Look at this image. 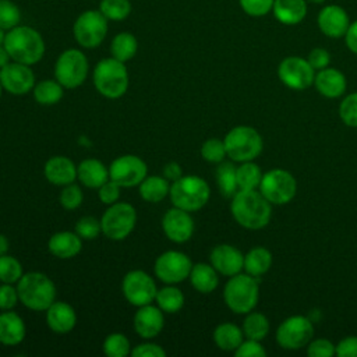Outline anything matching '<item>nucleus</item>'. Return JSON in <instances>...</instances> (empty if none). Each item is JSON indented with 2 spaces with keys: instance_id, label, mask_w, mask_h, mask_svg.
<instances>
[{
  "instance_id": "f257e3e1",
  "label": "nucleus",
  "mask_w": 357,
  "mask_h": 357,
  "mask_svg": "<svg viewBox=\"0 0 357 357\" xmlns=\"http://www.w3.org/2000/svg\"><path fill=\"white\" fill-rule=\"evenodd\" d=\"M234 220L244 229L259 230L272 218V204L258 190H238L230 202Z\"/></svg>"
},
{
  "instance_id": "f03ea898",
  "label": "nucleus",
  "mask_w": 357,
  "mask_h": 357,
  "mask_svg": "<svg viewBox=\"0 0 357 357\" xmlns=\"http://www.w3.org/2000/svg\"><path fill=\"white\" fill-rule=\"evenodd\" d=\"M3 45L13 61L28 66L39 63L45 54V40L42 35L28 25H17L7 31Z\"/></svg>"
},
{
  "instance_id": "7ed1b4c3",
  "label": "nucleus",
  "mask_w": 357,
  "mask_h": 357,
  "mask_svg": "<svg viewBox=\"0 0 357 357\" xmlns=\"http://www.w3.org/2000/svg\"><path fill=\"white\" fill-rule=\"evenodd\" d=\"M20 303L32 311H46L56 301V286L42 272H28L17 282Z\"/></svg>"
},
{
  "instance_id": "20e7f679",
  "label": "nucleus",
  "mask_w": 357,
  "mask_h": 357,
  "mask_svg": "<svg viewBox=\"0 0 357 357\" xmlns=\"http://www.w3.org/2000/svg\"><path fill=\"white\" fill-rule=\"evenodd\" d=\"M169 197L173 206L187 212H195L202 209L209 201L211 188L202 177L183 174L180 178L170 183Z\"/></svg>"
},
{
  "instance_id": "39448f33",
  "label": "nucleus",
  "mask_w": 357,
  "mask_h": 357,
  "mask_svg": "<svg viewBox=\"0 0 357 357\" xmlns=\"http://www.w3.org/2000/svg\"><path fill=\"white\" fill-rule=\"evenodd\" d=\"M92 78L96 91L107 99L121 98L127 92L130 84L126 63L114 57H107L98 61Z\"/></svg>"
},
{
  "instance_id": "423d86ee",
  "label": "nucleus",
  "mask_w": 357,
  "mask_h": 357,
  "mask_svg": "<svg viewBox=\"0 0 357 357\" xmlns=\"http://www.w3.org/2000/svg\"><path fill=\"white\" fill-rule=\"evenodd\" d=\"M259 298V286L257 278L248 273L230 276L223 289L225 304L236 314H248L252 311Z\"/></svg>"
},
{
  "instance_id": "0eeeda50",
  "label": "nucleus",
  "mask_w": 357,
  "mask_h": 357,
  "mask_svg": "<svg viewBox=\"0 0 357 357\" xmlns=\"http://www.w3.org/2000/svg\"><path fill=\"white\" fill-rule=\"evenodd\" d=\"M227 156L233 162H248L257 159L264 148L261 134L250 126H236L223 138Z\"/></svg>"
},
{
  "instance_id": "6e6552de",
  "label": "nucleus",
  "mask_w": 357,
  "mask_h": 357,
  "mask_svg": "<svg viewBox=\"0 0 357 357\" xmlns=\"http://www.w3.org/2000/svg\"><path fill=\"white\" fill-rule=\"evenodd\" d=\"M89 71L86 56L79 49H66L54 63V78L66 88L75 89L84 84Z\"/></svg>"
},
{
  "instance_id": "1a4fd4ad",
  "label": "nucleus",
  "mask_w": 357,
  "mask_h": 357,
  "mask_svg": "<svg viewBox=\"0 0 357 357\" xmlns=\"http://www.w3.org/2000/svg\"><path fill=\"white\" fill-rule=\"evenodd\" d=\"M137 223V211L128 202H114L109 205L100 218L102 233L114 241L124 240L131 234Z\"/></svg>"
},
{
  "instance_id": "9d476101",
  "label": "nucleus",
  "mask_w": 357,
  "mask_h": 357,
  "mask_svg": "<svg viewBox=\"0 0 357 357\" xmlns=\"http://www.w3.org/2000/svg\"><path fill=\"white\" fill-rule=\"evenodd\" d=\"M258 190L272 205H284L296 197L297 181L289 170L276 167L262 174Z\"/></svg>"
},
{
  "instance_id": "9b49d317",
  "label": "nucleus",
  "mask_w": 357,
  "mask_h": 357,
  "mask_svg": "<svg viewBox=\"0 0 357 357\" xmlns=\"http://www.w3.org/2000/svg\"><path fill=\"white\" fill-rule=\"evenodd\" d=\"M73 35L84 49L98 47L107 35V18L99 10H86L75 18Z\"/></svg>"
},
{
  "instance_id": "f8f14e48",
  "label": "nucleus",
  "mask_w": 357,
  "mask_h": 357,
  "mask_svg": "<svg viewBox=\"0 0 357 357\" xmlns=\"http://www.w3.org/2000/svg\"><path fill=\"white\" fill-rule=\"evenodd\" d=\"M314 336L312 321L304 315L286 318L276 329V342L282 349L300 350L307 347Z\"/></svg>"
},
{
  "instance_id": "ddd939ff",
  "label": "nucleus",
  "mask_w": 357,
  "mask_h": 357,
  "mask_svg": "<svg viewBox=\"0 0 357 357\" xmlns=\"http://www.w3.org/2000/svg\"><path fill=\"white\" fill-rule=\"evenodd\" d=\"M121 291L124 298L131 305L138 308L155 301L158 287L149 273L141 269H134L124 275L121 282Z\"/></svg>"
},
{
  "instance_id": "4468645a",
  "label": "nucleus",
  "mask_w": 357,
  "mask_h": 357,
  "mask_svg": "<svg viewBox=\"0 0 357 357\" xmlns=\"http://www.w3.org/2000/svg\"><path fill=\"white\" fill-rule=\"evenodd\" d=\"M192 262L190 257L177 250H169L160 254L153 264L156 278L166 284H177L190 276Z\"/></svg>"
},
{
  "instance_id": "2eb2a0df",
  "label": "nucleus",
  "mask_w": 357,
  "mask_h": 357,
  "mask_svg": "<svg viewBox=\"0 0 357 357\" xmlns=\"http://www.w3.org/2000/svg\"><path fill=\"white\" fill-rule=\"evenodd\" d=\"M278 77L287 88L304 91L314 84L315 70L311 67L307 59L289 56L279 63Z\"/></svg>"
},
{
  "instance_id": "dca6fc26",
  "label": "nucleus",
  "mask_w": 357,
  "mask_h": 357,
  "mask_svg": "<svg viewBox=\"0 0 357 357\" xmlns=\"http://www.w3.org/2000/svg\"><path fill=\"white\" fill-rule=\"evenodd\" d=\"M146 176V163L137 155L119 156L109 166V178L116 181L121 188L139 185Z\"/></svg>"
},
{
  "instance_id": "f3484780",
  "label": "nucleus",
  "mask_w": 357,
  "mask_h": 357,
  "mask_svg": "<svg viewBox=\"0 0 357 357\" xmlns=\"http://www.w3.org/2000/svg\"><path fill=\"white\" fill-rule=\"evenodd\" d=\"M0 82L3 89L11 95H25L36 84L31 66L13 60L0 68Z\"/></svg>"
},
{
  "instance_id": "a211bd4d",
  "label": "nucleus",
  "mask_w": 357,
  "mask_h": 357,
  "mask_svg": "<svg viewBox=\"0 0 357 357\" xmlns=\"http://www.w3.org/2000/svg\"><path fill=\"white\" fill-rule=\"evenodd\" d=\"M162 229L170 241L185 243L194 234V220L190 212L173 206L163 215Z\"/></svg>"
},
{
  "instance_id": "6ab92c4d",
  "label": "nucleus",
  "mask_w": 357,
  "mask_h": 357,
  "mask_svg": "<svg viewBox=\"0 0 357 357\" xmlns=\"http://www.w3.org/2000/svg\"><path fill=\"white\" fill-rule=\"evenodd\" d=\"M317 24L319 31L332 39L344 38L350 20L346 10L337 4H329L319 10L317 17Z\"/></svg>"
},
{
  "instance_id": "aec40b11",
  "label": "nucleus",
  "mask_w": 357,
  "mask_h": 357,
  "mask_svg": "<svg viewBox=\"0 0 357 357\" xmlns=\"http://www.w3.org/2000/svg\"><path fill=\"white\" fill-rule=\"evenodd\" d=\"M211 265L223 276H234L244 269V254L231 244H218L209 254Z\"/></svg>"
},
{
  "instance_id": "412c9836",
  "label": "nucleus",
  "mask_w": 357,
  "mask_h": 357,
  "mask_svg": "<svg viewBox=\"0 0 357 357\" xmlns=\"http://www.w3.org/2000/svg\"><path fill=\"white\" fill-rule=\"evenodd\" d=\"M132 325L137 335H139L142 339H153L165 326L163 311L158 305L152 304L138 307L137 312L134 314Z\"/></svg>"
},
{
  "instance_id": "4be33fe9",
  "label": "nucleus",
  "mask_w": 357,
  "mask_h": 357,
  "mask_svg": "<svg viewBox=\"0 0 357 357\" xmlns=\"http://www.w3.org/2000/svg\"><path fill=\"white\" fill-rule=\"evenodd\" d=\"M314 85L322 96L328 99H336L346 92L347 79L340 70L326 67L315 74Z\"/></svg>"
},
{
  "instance_id": "5701e85b",
  "label": "nucleus",
  "mask_w": 357,
  "mask_h": 357,
  "mask_svg": "<svg viewBox=\"0 0 357 357\" xmlns=\"http://www.w3.org/2000/svg\"><path fill=\"white\" fill-rule=\"evenodd\" d=\"M45 312L46 324L54 333H68L77 324L75 310L66 301H54Z\"/></svg>"
},
{
  "instance_id": "b1692460",
  "label": "nucleus",
  "mask_w": 357,
  "mask_h": 357,
  "mask_svg": "<svg viewBox=\"0 0 357 357\" xmlns=\"http://www.w3.org/2000/svg\"><path fill=\"white\" fill-rule=\"evenodd\" d=\"M43 173L49 183L54 185H67L77 178V166L70 158L57 155L45 163Z\"/></svg>"
},
{
  "instance_id": "393cba45",
  "label": "nucleus",
  "mask_w": 357,
  "mask_h": 357,
  "mask_svg": "<svg viewBox=\"0 0 357 357\" xmlns=\"http://www.w3.org/2000/svg\"><path fill=\"white\" fill-rule=\"evenodd\" d=\"M49 251L60 258V259H70L77 257L82 250V238L74 231L63 230L56 231L47 243Z\"/></svg>"
},
{
  "instance_id": "a878e982",
  "label": "nucleus",
  "mask_w": 357,
  "mask_h": 357,
  "mask_svg": "<svg viewBox=\"0 0 357 357\" xmlns=\"http://www.w3.org/2000/svg\"><path fill=\"white\" fill-rule=\"evenodd\" d=\"M26 335L24 319L13 310L0 314V343L4 346L20 344Z\"/></svg>"
},
{
  "instance_id": "bb28decb",
  "label": "nucleus",
  "mask_w": 357,
  "mask_h": 357,
  "mask_svg": "<svg viewBox=\"0 0 357 357\" xmlns=\"http://www.w3.org/2000/svg\"><path fill=\"white\" fill-rule=\"evenodd\" d=\"M307 0H275L272 13L283 25L300 24L308 11Z\"/></svg>"
},
{
  "instance_id": "cd10ccee",
  "label": "nucleus",
  "mask_w": 357,
  "mask_h": 357,
  "mask_svg": "<svg viewBox=\"0 0 357 357\" xmlns=\"http://www.w3.org/2000/svg\"><path fill=\"white\" fill-rule=\"evenodd\" d=\"M77 178L88 188H99L109 180V167L98 159H85L77 166Z\"/></svg>"
},
{
  "instance_id": "c85d7f7f",
  "label": "nucleus",
  "mask_w": 357,
  "mask_h": 357,
  "mask_svg": "<svg viewBox=\"0 0 357 357\" xmlns=\"http://www.w3.org/2000/svg\"><path fill=\"white\" fill-rule=\"evenodd\" d=\"M188 279L191 286L198 293H202V294L212 293L213 290H216L219 284L218 271L211 264H205V262H198L195 265L192 264Z\"/></svg>"
},
{
  "instance_id": "c756f323",
  "label": "nucleus",
  "mask_w": 357,
  "mask_h": 357,
  "mask_svg": "<svg viewBox=\"0 0 357 357\" xmlns=\"http://www.w3.org/2000/svg\"><path fill=\"white\" fill-rule=\"evenodd\" d=\"M213 342L223 351H234L244 340V333L240 326L233 322H222L213 331Z\"/></svg>"
},
{
  "instance_id": "7c9ffc66",
  "label": "nucleus",
  "mask_w": 357,
  "mask_h": 357,
  "mask_svg": "<svg viewBox=\"0 0 357 357\" xmlns=\"http://www.w3.org/2000/svg\"><path fill=\"white\" fill-rule=\"evenodd\" d=\"M272 266V254L265 247H254L244 255V271L245 273L259 278L265 275Z\"/></svg>"
},
{
  "instance_id": "2f4dec72",
  "label": "nucleus",
  "mask_w": 357,
  "mask_h": 357,
  "mask_svg": "<svg viewBox=\"0 0 357 357\" xmlns=\"http://www.w3.org/2000/svg\"><path fill=\"white\" fill-rule=\"evenodd\" d=\"M139 195L146 202H160L163 198L169 195L170 181L162 176H146L139 183Z\"/></svg>"
},
{
  "instance_id": "473e14b6",
  "label": "nucleus",
  "mask_w": 357,
  "mask_h": 357,
  "mask_svg": "<svg viewBox=\"0 0 357 357\" xmlns=\"http://www.w3.org/2000/svg\"><path fill=\"white\" fill-rule=\"evenodd\" d=\"M32 93L39 105L52 106L61 100L64 95V86L57 79H42L35 84Z\"/></svg>"
},
{
  "instance_id": "72a5a7b5",
  "label": "nucleus",
  "mask_w": 357,
  "mask_h": 357,
  "mask_svg": "<svg viewBox=\"0 0 357 357\" xmlns=\"http://www.w3.org/2000/svg\"><path fill=\"white\" fill-rule=\"evenodd\" d=\"M138 52V40L137 38L130 32H120L117 33L110 43V54L112 57L127 63Z\"/></svg>"
},
{
  "instance_id": "f704fd0d",
  "label": "nucleus",
  "mask_w": 357,
  "mask_h": 357,
  "mask_svg": "<svg viewBox=\"0 0 357 357\" xmlns=\"http://www.w3.org/2000/svg\"><path fill=\"white\" fill-rule=\"evenodd\" d=\"M156 305L166 314H176L184 305V294L174 284H167L162 289H158L155 297Z\"/></svg>"
},
{
  "instance_id": "c9c22d12",
  "label": "nucleus",
  "mask_w": 357,
  "mask_h": 357,
  "mask_svg": "<svg viewBox=\"0 0 357 357\" xmlns=\"http://www.w3.org/2000/svg\"><path fill=\"white\" fill-rule=\"evenodd\" d=\"M243 333L247 339L254 340H262L266 337L269 332V319L262 312H255L254 310L245 314V318L243 321Z\"/></svg>"
},
{
  "instance_id": "e433bc0d",
  "label": "nucleus",
  "mask_w": 357,
  "mask_h": 357,
  "mask_svg": "<svg viewBox=\"0 0 357 357\" xmlns=\"http://www.w3.org/2000/svg\"><path fill=\"white\" fill-rule=\"evenodd\" d=\"M236 167L231 162H220L216 169V184L223 197L231 198L237 191V174Z\"/></svg>"
},
{
  "instance_id": "4c0bfd02",
  "label": "nucleus",
  "mask_w": 357,
  "mask_h": 357,
  "mask_svg": "<svg viewBox=\"0 0 357 357\" xmlns=\"http://www.w3.org/2000/svg\"><path fill=\"white\" fill-rule=\"evenodd\" d=\"M236 174L238 190H257L259 187L262 172L259 166L254 163V160L241 162L236 167Z\"/></svg>"
},
{
  "instance_id": "58836bf2",
  "label": "nucleus",
  "mask_w": 357,
  "mask_h": 357,
  "mask_svg": "<svg viewBox=\"0 0 357 357\" xmlns=\"http://www.w3.org/2000/svg\"><path fill=\"white\" fill-rule=\"evenodd\" d=\"M99 11L107 21H124L131 14L130 0H100Z\"/></svg>"
},
{
  "instance_id": "ea45409f",
  "label": "nucleus",
  "mask_w": 357,
  "mask_h": 357,
  "mask_svg": "<svg viewBox=\"0 0 357 357\" xmlns=\"http://www.w3.org/2000/svg\"><path fill=\"white\" fill-rule=\"evenodd\" d=\"M103 353L107 357H126L131 353V344L124 333H110L103 342Z\"/></svg>"
},
{
  "instance_id": "a19ab883",
  "label": "nucleus",
  "mask_w": 357,
  "mask_h": 357,
  "mask_svg": "<svg viewBox=\"0 0 357 357\" xmlns=\"http://www.w3.org/2000/svg\"><path fill=\"white\" fill-rule=\"evenodd\" d=\"M22 275H24L22 265L17 258L8 254L0 255V282L1 283L14 284L21 279Z\"/></svg>"
},
{
  "instance_id": "79ce46f5",
  "label": "nucleus",
  "mask_w": 357,
  "mask_h": 357,
  "mask_svg": "<svg viewBox=\"0 0 357 357\" xmlns=\"http://www.w3.org/2000/svg\"><path fill=\"white\" fill-rule=\"evenodd\" d=\"M201 156L209 163H220L227 156L225 141L219 138H209L201 145Z\"/></svg>"
},
{
  "instance_id": "37998d69",
  "label": "nucleus",
  "mask_w": 357,
  "mask_h": 357,
  "mask_svg": "<svg viewBox=\"0 0 357 357\" xmlns=\"http://www.w3.org/2000/svg\"><path fill=\"white\" fill-rule=\"evenodd\" d=\"M21 11L11 0H0V28L6 32L20 25Z\"/></svg>"
},
{
  "instance_id": "c03bdc74",
  "label": "nucleus",
  "mask_w": 357,
  "mask_h": 357,
  "mask_svg": "<svg viewBox=\"0 0 357 357\" xmlns=\"http://www.w3.org/2000/svg\"><path fill=\"white\" fill-rule=\"evenodd\" d=\"M340 120L347 126L357 128V92L346 95L339 105Z\"/></svg>"
},
{
  "instance_id": "a18cd8bd",
  "label": "nucleus",
  "mask_w": 357,
  "mask_h": 357,
  "mask_svg": "<svg viewBox=\"0 0 357 357\" xmlns=\"http://www.w3.org/2000/svg\"><path fill=\"white\" fill-rule=\"evenodd\" d=\"M82 199H84V194H82V190L79 188V185H77L74 183L63 185L59 201L64 209H67V211L77 209L82 204Z\"/></svg>"
},
{
  "instance_id": "49530a36",
  "label": "nucleus",
  "mask_w": 357,
  "mask_h": 357,
  "mask_svg": "<svg viewBox=\"0 0 357 357\" xmlns=\"http://www.w3.org/2000/svg\"><path fill=\"white\" fill-rule=\"evenodd\" d=\"M75 233L82 240H93L102 233L100 220L93 216H82L75 223Z\"/></svg>"
},
{
  "instance_id": "de8ad7c7",
  "label": "nucleus",
  "mask_w": 357,
  "mask_h": 357,
  "mask_svg": "<svg viewBox=\"0 0 357 357\" xmlns=\"http://www.w3.org/2000/svg\"><path fill=\"white\" fill-rule=\"evenodd\" d=\"M335 354L336 346L329 339H311L307 344V356L310 357H332Z\"/></svg>"
},
{
  "instance_id": "09e8293b",
  "label": "nucleus",
  "mask_w": 357,
  "mask_h": 357,
  "mask_svg": "<svg viewBox=\"0 0 357 357\" xmlns=\"http://www.w3.org/2000/svg\"><path fill=\"white\" fill-rule=\"evenodd\" d=\"M275 0H238L241 10L250 17H264L272 11Z\"/></svg>"
},
{
  "instance_id": "8fccbe9b",
  "label": "nucleus",
  "mask_w": 357,
  "mask_h": 357,
  "mask_svg": "<svg viewBox=\"0 0 357 357\" xmlns=\"http://www.w3.org/2000/svg\"><path fill=\"white\" fill-rule=\"evenodd\" d=\"M236 357H265L266 350L261 344V340L247 339L241 342V344L234 350Z\"/></svg>"
},
{
  "instance_id": "3c124183",
  "label": "nucleus",
  "mask_w": 357,
  "mask_h": 357,
  "mask_svg": "<svg viewBox=\"0 0 357 357\" xmlns=\"http://www.w3.org/2000/svg\"><path fill=\"white\" fill-rule=\"evenodd\" d=\"M120 188L121 187L116 181H113L112 178L105 181L98 188V197H99L100 202L105 204V205H112V204L117 202L119 198H120Z\"/></svg>"
},
{
  "instance_id": "603ef678",
  "label": "nucleus",
  "mask_w": 357,
  "mask_h": 357,
  "mask_svg": "<svg viewBox=\"0 0 357 357\" xmlns=\"http://www.w3.org/2000/svg\"><path fill=\"white\" fill-rule=\"evenodd\" d=\"M20 301L17 287H14L11 283H1L0 284V310L7 311L13 310L17 303Z\"/></svg>"
},
{
  "instance_id": "864d4df0",
  "label": "nucleus",
  "mask_w": 357,
  "mask_h": 357,
  "mask_svg": "<svg viewBox=\"0 0 357 357\" xmlns=\"http://www.w3.org/2000/svg\"><path fill=\"white\" fill-rule=\"evenodd\" d=\"M132 357H165L166 351L163 350L162 346L152 343V342H145L141 344H137L134 349H131L130 353Z\"/></svg>"
},
{
  "instance_id": "5fc2aeb1",
  "label": "nucleus",
  "mask_w": 357,
  "mask_h": 357,
  "mask_svg": "<svg viewBox=\"0 0 357 357\" xmlns=\"http://www.w3.org/2000/svg\"><path fill=\"white\" fill-rule=\"evenodd\" d=\"M307 60L308 63L311 64V67L315 70V71H319L322 68H326L329 67L331 64V54L324 47H314L308 56H307Z\"/></svg>"
},
{
  "instance_id": "6e6d98bb",
  "label": "nucleus",
  "mask_w": 357,
  "mask_h": 357,
  "mask_svg": "<svg viewBox=\"0 0 357 357\" xmlns=\"http://www.w3.org/2000/svg\"><path fill=\"white\" fill-rule=\"evenodd\" d=\"M337 357H357V336H346L336 344Z\"/></svg>"
},
{
  "instance_id": "4d7b16f0",
  "label": "nucleus",
  "mask_w": 357,
  "mask_h": 357,
  "mask_svg": "<svg viewBox=\"0 0 357 357\" xmlns=\"http://www.w3.org/2000/svg\"><path fill=\"white\" fill-rule=\"evenodd\" d=\"M344 42H346L347 49L351 53L357 54V21L350 22V26L344 35Z\"/></svg>"
},
{
  "instance_id": "13d9d810",
  "label": "nucleus",
  "mask_w": 357,
  "mask_h": 357,
  "mask_svg": "<svg viewBox=\"0 0 357 357\" xmlns=\"http://www.w3.org/2000/svg\"><path fill=\"white\" fill-rule=\"evenodd\" d=\"M183 176V170L181 166L177 162H169L165 165L163 167V177L167 178L169 181H176L177 178H180Z\"/></svg>"
},
{
  "instance_id": "bf43d9fd",
  "label": "nucleus",
  "mask_w": 357,
  "mask_h": 357,
  "mask_svg": "<svg viewBox=\"0 0 357 357\" xmlns=\"http://www.w3.org/2000/svg\"><path fill=\"white\" fill-rule=\"evenodd\" d=\"M11 61V57L7 52V49L4 47V45L0 46V68H3L6 64H8Z\"/></svg>"
},
{
  "instance_id": "052dcab7",
  "label": "nucleus",
  "mask_w": 357,
  "mask_h": 357,
  "mask_svg": "<svg viewBox=\"0 0 357 357\" xmlns=\"http://www.w3.org/2000/svg\"><path fill=\"white\" fill-rule=\"evenodd\" d=\"M8 251V240L4 234H0V255L7 254Z\"/></svg>"
},
{
  "instance_id": "680f3d73",
  "label": "nucleus",
  "mask_w": 357,
  "mask_h": 357,
  "mask_svg": "<svg viewBox=\"0 0 357 357\" xmlns=\"http://www.w3.org/2000/svg\"><path fill=\"white\" fill-rule=\"evenodd\" d=\"M4 38H6V31L0 28V46L4 43Z\"/></svg>"
},
{
  "instance_id": "e2e57ef3",
  "label": "nucleus",
  "mask_w": 357,
  "mask_h": 357,
  "mask_svg": "<svg viewBox=\"0 0 357 357\" xmlns=\"http://www.w3.org/2000/svg\"><path fill=\"white\" fill-rule=\"evenodd\" d=\"M325 0H307V3H314V4H321L324 3Z\"/></svg>"
},
{
  "instance_id": "0e129e2a",
  "label": "nucleus",
  "mask_w": 357,
  "mask_h": 357,
  "mask_svg": "<svg viewBox=\"0 0 357 357\" xmlns=\"http://www.w3.org/2000/svg\"><path fill=\"white\" fill-rule=\"evenodd\" d=\"M1 92H3V85H1V82H0V98H1Z\"/></svg>"
}]
</instances>
